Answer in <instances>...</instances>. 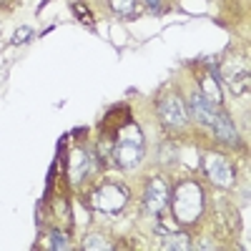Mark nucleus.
Listing matches in <instances>:
<instances>
[{
  "instance_id": "1",
  "label": "nucleus",
  "mask_w": 251,
  "mask_h": 251,
  "mask_svg": "<svg viewBox=\"0 0 251 251\" xmlns=\"http://www.w3.org/2000/svg\"><path fill=\"white\" fill-rule=\"evenodd\" d=\"M203 211V188L196 181H181L174 196V214L181 224H194Z\"/></svg>"
},
{
  "instance_id": "2",
  "label": "nucleus",
  "mask_w": 251,
  "mask_h": 251,
  "mask_svg": "<svg viewBox=\"0 0 251 251\" xmlns=\"http://www.w3.org/2000/svg\"><path fill=\"white\" fill-rule=\"evenodd\" d=\"M91 201H93V206L98 208V211L116 214L126 206V201H128V191H126L121 183H103L100 188L93 191Z\"/></svg>"
},
{
  "instance_id": "3",
  "label": "nucleus",
  "mask_w": 251,
  "mask_h": 251,
  "mask_svg": "<svg viewBox=\"0 0 251 251\" xmlns=\"http://www.w3.org/2000/svg\"><path fill=\"white\" fill-rule=\"evenodd\" d=\"M113 158H116V163L121 166V169H136V166L141 163V158H143V138L138 133L123 136L113 149Z\"/></svg>"
},
{
  "instance_id": "4",
  "label": "nucleus",
  "mask_w": 251,
  "mask_h": 251,
  "mask_svg": "<svg viewBox=\"0 0 251 251\" xmlns=\"http://www.w3.org/2000/svg\"><path fill=\"white\" fill-rule=\"evenodd\" d=\"M203 169H206L208 178H211L216 186H231V183H234V169L228 166L226 158H221V156H216V153H208V156H206Z\"/></svg>"
},
{
  "instance_id": "5",
  "label": "nucleus",
  "mask_w": 251,
  "mask_h": 251,
  "mask_svg": "<svg viewBox=\"0 0 251 251\" xmlns=\"http://www.w3.org/2000/svg\"><path fill=\"white\" fill-rule=\"evenodd\" d=\"M158 113H161V121L166 126H171V128H183L186 126V106H183V100L178 96L163 98Z\"/></svg>"
},
{
  "instance_id": "6",
  "label": "nucleus",
  "mask_w": 251,
  "mask_h": 251,
  "mask_svg": "<svg viewBox=\"0 0 251 251\" xmlns=\"http://www.w3.org/2000/svg\"><path fill=\"white\" fill-rule=\"evenodd\" d=\"M171 201V191H169V183L166 178H151L149 188H146V208L151 214L163 211V206Z\"/></svg>"
},
{
  "instance_id": "7",
  "label": "nucleus",
  "mask_w": 251,
  "mask_h": 251,
  "mask_svg": "<svg viewBox=\"0 0 251 251\" xmlns=\"http://www.w3.org/2000/svg\"><path fill=\"white\" fill-rule=\"evenodd\" d=\"M188 108H191L194 118L199 123H206V126H211L214 118H216V108L211 106V100H208L203 93H194L191 100H188Z\"/></svg>"
},
{
  "instance_id": "8",
  "label": "nucleus",
  "mask_w": 251,
  "mask_h": 251,
  "mask_svg": "<svg viewBox=\"0 0 251 251\" xmlns=\"http://www.w3.org/2000/svg\"><path fill=\"white\" fill-rule=\"evenodd\" d=\"M88 174V156H86V151H73L71 153V161H68V176H71V181L73 183H78L83 176Z\"/></svg>"
},
{
  "instance_id": "9",
  "label": "nucleus",
  "mask_w": 251,
  "mask_h": 251,
  "mask_svg": "<svg viewBox=\"0 0 251 251\" xmlns=\"http://www.w3.org/2000/svg\"><path fill=\"white\" fill-rule=\"evenodd\" d=\"M211 126L216 128V133H219L221 141H226V143H236V128H234V123H231V118H228V116H216Z\"/></svg>"
},
{
  "instance_id": "10",
  "label": "nucleus",
  "mask_w": 251,
  "mask_h": 251,
  "mask_svg": "<svg viewBox=\"0 0 251 251\" xmlns=\"http://www.w3.org/2000/svg\"><path fill=\"white\" fill-rule=\"evenodd\" d=\"M161 249H171V251H186L191 249V239L186 234H169L161 239Z\"/></svg>"
},
{
  "instance_id": "11",
  "label": "nucleus",
  "mask_w": 251,
  "mask_h": 251,
  "mask_svg": "<svg viewBox=\"0 0 251 251\" xmlns=\"http://www.w3.org/2000/svg\"><path fill=\"white\" fill-rule=\"evenodd\" d=\"M108 3H111L113 13L121 18H133L138 10V0H108Z\"/></svg>"
},
{
  "instance_id": "12",
  "label": "nucleus",
  "mask_w": 251,
  "mask_h": 251,
  "mask_svg": "<svg viewBox=\"0 0 251 251\" xmlns=\"http://www.w3.org/2000/svg\"><path fill=\"white\" fill-rule=\"evenodd\" d=\"M231 91L234 93H246V88H249V73L244 71V73H236V75H231Z\"/></svg>"
},
{
  "instance_id": "13",
  "label": "nucleus",
  "mask_w": 251,
  "mask_h": 251,
  "mask_svg": "<svg viewBox=\"0 0 251 251\" xmlns=\"http://www.w3.org/2000/svg\"><path fill=\"white\" fill-rule=\"evenodd\" d=\"M83 249L88 251H98V249H111V244L103 239V236H88L86 241H83Z\"/></svg>"
},
{
  "instance_id": "14",
  "label": "nucleus",
  "mask_w": 251,
  "mask_h": 251,
  "mask_svg": "<svg viewBox=\"0 0 251 251\" xmlns=\"http://www.w3.org/2000/svg\"><path fill=\"white\" fill-rule=\"evenodd\" d=\"M50 239H53V249H66V246H68V244H66V239L58 236V234H53Z\"/></svg>"
},
{
  "instance_id": "15",
  "label": "nucleus",
  "mask_w": 251,
  "mask_h": 251,
  "mask_svg": "<svg viewBox=\"0 0 251 251\" xmlns=\"http://www.w3.org/2000/svg\"><path fill=\"white\" fill-rule=\"evenodd\" d=\"M28 35H30V30H28V28L18 30V33H15V43H25V38H28Z\"/></svg>"
},
{
  "instance_id": "16",
  "label": "nucleus",
  "mask_w": 251,
  "mask_h": 251,
  "mask_svg": "<svg viewBox=\"0 0 251 251\" xmlns=\"http://www.w3.org/2000/svg\"><path fill=\"white\" fill-rule=\"evenodd\" d=\"M146 3H149L151 10H158V8H161V0H146Z\"/></svg>"
},
{
  "instance_id": "17",
  "label": "nucleus",
  "mask_w": 251,
  "mask_h": 251,
  "mask_svg": "<svg viewBox=\"0 0 251 251\" xmlns=\"http://www.w3.org/2000/svg\"><path fill=\"white\" fill-rule=\"evenodd\" d=\"M0 3H10V0H0Z\"/></svg>"
}]
</instances>
